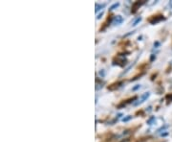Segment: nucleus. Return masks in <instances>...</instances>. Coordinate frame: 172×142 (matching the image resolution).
<instances>
[{
  "label": "nucleus",
  "mask_w": 172,
  "mask_h": 142,
  "mask_svg": "<svg viewBox=\"0 0 172 142\" xmlns=\"http://www.w3.org/2000/svg\"><path fill=\"white\" fill-rule=\"evenodd\" d=\"M162 19H164V16H161V15H159V16H152L148 19V21L150 22V23H152V24H155V23H157V22L161 21Z\"/></svg>",
  "instance_id": "nucleus-1"
},
{
  "label": "nucleus",
  "mask_w": 172,
  "mask_h": 142,
  "mask_svg": "<svg viewBox=\"0 0 172 142\" xmlns=\"http://www.w3.org/2000/svg\"><path fill=\"white\" fill-rule=\"evenodd\" d=\"M142 4H143V1H142V2H140V1H138V2H135V3L133 4V7H132V9H133L132 12H133V13H135L136 11L138 10V8L142 5Z\"/></svg>",
  "instance_id": "nucleus-2"
},
{
  "label": "nucleus",
  "mask_w": 172,
  "mask_h": 142,
  "mask_svg": "<svg viewBox=\"0 0 172 142\" xmlns=\"http://www.w3.org/2000/svg\"><path fill=\"white\" fill-rule=\"evenodd\" d=\"M121 84V82H118V83H114V84H112L110 86H108V89H110V90H114V89H116V88H119Z\"/></svg>",
  "instance_id": "nucleus-3"
},
{
  "label": "nucleus",
  "mask_w": 172,
  "mask_h": 142,
  "mask_svg": "<svg viewBox=\"0 0 172 142\" xmlns=\"http://www.w3.org/2000/svg\"><path fill=\"white\" fill-rule=\"evenodd\" d=\"M121 21H123V18H121V16H118L116 17V19H115V23H116V24H119V23H121Z\"/></svg>",
  "instance_id": "nucleus-4"
},
{
  "label": "nucleus",
  "mask_w": 172,
  "mask_h": 142,
  "mask_svg": "<svg viewBox=\"0 0 172 142\" xmlns=\"http://www.w3.org/2000/svg\"><path fill=\"white\" fill-rule=\"evenodd\" d=\"M166 98H167V99H170V100H172V95H167V96H166Z\"/></svg>",
  "instance_id": "nucleus-5"
}]
</instances>
